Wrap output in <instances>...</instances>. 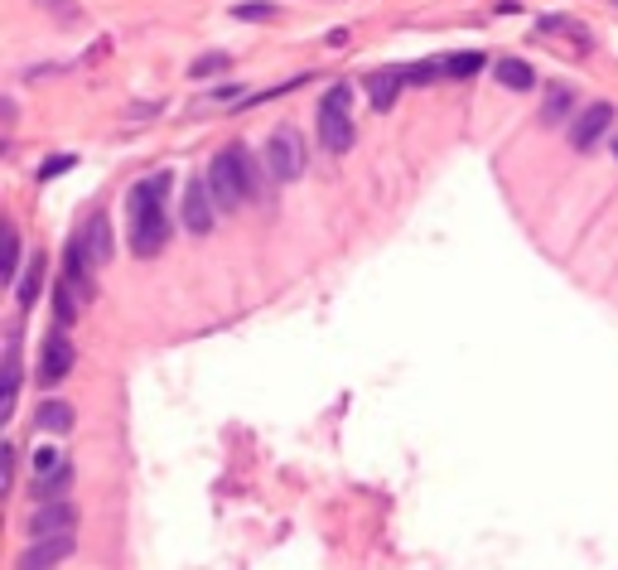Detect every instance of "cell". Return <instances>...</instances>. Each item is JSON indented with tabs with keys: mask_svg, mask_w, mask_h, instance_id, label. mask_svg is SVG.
<instances>
[{
	"mask_svg": "<svg viewBox=\"0 0 618 570\" xmlns=\"http://www.w3.org/2000/svg\"><path fill=\"white\" fill-rule=\"evenodd\" d=\"M34 426H39V431H49V435L73 431V406H69V402H44V406L34 411Z\"/></svg>",
	"mask_w": 618,
	"mask_h": 570,
	"instance_id": "obj_13",
	"label": "cell"
},
{
	"mask_svg": "<svg viewBox=\"0 0 618 570\" xmlns=\"http://www.w3.org/2000/svg\"><path fill=\"white\" fill-rule=\"evenodd\" d=\"M63 484H69V459H63L59 449H39L34 455V498L59 494Z\"/></svg>",
	"mask_w": 618,
	"mask_h": 570,
	"instance_id": "obj_10",
	"label": "cell"
},
{
	"mask_svg": "<svg viewBox=\"0 0 618 570\" xmlns=\"http://www.w3.org/2000/svg\"><path fill=\"white\" fill-rule=\"evenodd\" d=\"M77 527V508L69 498H44L39 508L30 512V537H63Z\"/></svg>",
	"mask_w": 618,
	"mask_h": 570,
	"instance_id": "obj_5",
	"label": "cell"
},
{
	"mask_svg": "<svg viewBox=\"0 0 618 570\" xmlns=\"http://www.w3.org/2000/svg\"><path fill=\"white\" fill-rule=\"evenodd\" d=\"M565 112H570V92L556 87V92H551V102H546V112H542V122L556 126V122H565Z\"/></svg>",
	"mask_w": 618,
	"mask_h": 570,
	"instance_id": "obj_17",
	"label": "cell"
},
{
	"mask_svg": "<svg viewBox=\"0 0 618 570\" xmlns=\"http://www.w3.org/2000/svg\"><path fill=\"white\" fill-rule=\"evenodd\" d=\"M69 165H73V155H54V160H49L44 169H39V179H54V175H63Z\"/></svg>",
	"mask_w": 618,
	"mask_h": 570,
	"instance_id": "obj_20",
	"label": "cell"
},
{
	"mask_svg": "<svg viewBox=\"0 0 618 570\" xmlns=\"http://www.w3.org/2000/svg\"><path fill=\"white\" fill-rule=\"evenodd\" d=\"M77 242H83V251H87V261L92 267H107V257H112V222L107 218H87V228L77 232Z\"/></svg>",
	"mask_w": 618,
	"mask_h": 570,
	"instance_id": "obj_11",
	"label": "cell"
},
{
	"mask_svg": "<svg viewBox=\"0 0 618 570\" xmlns=\"http://www.w3.org/2000/svg\"><path fill=\"white\" fill-rule=\"evenodd\" d=\"M353 87L348 83H334L320 97V141H324V151H334V155H344L348 145H353Z\"/></svg>",
	"mask_w": 618,
	"mask_h": 570,
	"instance_id": "obj_3",
	"label": "cell"
},
{
	"mask_svg": "<svg viewBox=\"0 0 618 570\" xmlns=\"http://www.w3.org/2000/svg\"><path fill=\"white\" fill-rule=\"evenodd\" d=\"M237 20H275V6H237Z\"/></svg>",
	"mask_w": 618,
	"mask_h": 570,
	"instance_id": "obj_19",
	"label": "cell"
},
{
	"mask_svg": "<svg viewBox=\"0 0 618 570\" xmlns=\"http://www.w3.org/2000/svg\"><path fill=\"white\" fill-rule=\"evenodd\" d=\"M406 87V73L401 69H383V73H373L367 77V97H373V107L377 112H387L391 102H397V92Z\"/></svg>",
	"mask_w": 618,
	"mask_h": 570,
	"instance_id": "obj_12",
	"label": "cell"
},
{
	"mask_svg": "<svg viewBox=\"0 0 618 570\" xmlns=\"http://www.w3.org/2000/svg\"><path fill=\"white\" fill-rule=\"evenodd\" d=\"M232 69V59L228 54H203V59H193V77H213V73H228Z\"/></svg>",
	"mask_w": 618,
	"mask_h": 570,
	"instance_id": "obj_18",
	"label": "cell"
},
{
	"mask_svg": "<svg viewBox=\"0 0 618 570\" xmlns=\"http://www.w3.org/2000/svg\"><path fill=\"white\" fill-rule=\"evenodd\" d=\"M440 69L450 73V77H469V73L483 69V59L479 54H450V59H440Z\"/></svg>",
	"mask_w": 618,
	"mask_h": 570,
	"instance_id": "obj_16",
	"label": "cell"
},
{
	"mask_svg": "<svg viewBox=\"0 0 618 570\" xmlns=\"http://www.w3.org/2000/svg\"><path fill=\"white\" fill-rule=\"evenodd\" d=\"M69 556H73V532H63V537H34V547L20 556V570H49V566L69 561Z\"/></svg>",
	"mask_w": 618,
	"mask_h": 570,
	"instance_id": "obj_9",
	"label": "cell"
},
{
	"mask_svg": "<svg viewBox=\"0 0 618 570\" xmlns=\"http://www.w3.org/2000/svg\"><path fill=\"white\" fill-rule=\"evenodd\" d=\"M165 189L169 175L160 169L155 179H140L126 198V218H130V251L136 257H155L169 242V218H165Z\"/></svg>",
	"mask_w": 618,
	"mask_h": 570,
	"instance_id": "obj_1",
	"label": "cell"
},
{
	"mask_svg": "<svg viewBox=\"0 0 618 570\" xmlns=\"http://www.w3.org/2000/svg\"><path fill=\"white\" fill-rule=\"evenodd\" d=\"M497 83L512 87V92H527V87L536 83V73H532L522 59H503V63H497Z\"/></svg>",
	"mask_w": 618,
	"mask_h": 570,
	"instance_id": "obj_14",
	"label": "cell"
},
{
	"mask_svg": "<svg viewBox=\"0 0 618 570\" xmlns=\"http://www.w3.org/2000/svg\"><path fill=\"white\" fill-rule=\"evenodd\" d=\"M609 122H614L609 102H589V107L575 112V122H570V145H575V151H589V145L609 131Z\"/></svg>",
	"mask_w": 618,
	"mask_h": 570,
	"instance_id": "obj_8",
	"label": "cell"
},
{
	"mask_svg": "<svg viewBox=\"0 0 618 570\" xmlns=\"http://www.w3.org/2000/svg\"><path fill=\"white\" fill-rule=\"evenodd\" d=\"M213 208H218V198L208 189V179H189V189H184V228L208 232L213 228Z\"/></svg>",
	"mask_w": 618,
	"mask_h": 570,
	"instance_id": "obj_7",
	"label": "cell"
},
{
	"mask_svg": "<svg viewBox=\"0 0 618 570\" xmlns=\"http://www.w3.org/2000/svg\"><path fill=\"white\" fill-rule=\"evenodd\" d=\"M39 286H44V257H34L30 267L20 271V286H15V296H20V304L30 310V304L39 300Z\"/></svg>",
	"mask_w": 618,
	"mask_h": 570,
	"instance_id": "obj_15",
	"label": "cell"
},
{
	"mask_svg": "<svg viewBox=\"0 0 618 570\" xmlns=\"http://www.w3.org/2000/svg\"><path fill=\"white\" fill-rule=\"evenodd\" d=\"M73 363H77V349L69 343V334H49L44 339V363H39V382H44V387H54V382H63L73 373Z\"/></svg>",
	"mask_w": 618,
	"mask_h": 570,
	"instance_id": "obj_6",
	"label": "cell"
},
{
	"mask_svg": "<svg viewBox=\"0 0 618 570\" xmlns=\"http://www.w3.org/2000/svg\"><path fill=\"white\" fill-rule=\"evenodd\" d=\"M614 155H618V141H614Z\"/></svg>",
	"mask_w": 618,
	"mask_h": 570,
	"instance_id": "obj_21",
	"label": "cell"
},
{
	"mask_svg": "<svg viewBox=\"0 0 618 570\" xmlns=\"http://www.w3.org/2000/svg\"><path fill=\"white\" fill-rule=\"evenodd\" d=\"M208 189H213L218 208H228V214L261 198V169L252 155H247V145H228V151L213 155V165H208Z\"/></svg>",
	"mask_w": 618,
	"mask_h": 570,
	"instance_id": "obj_2",
	"label": "cell"
},
{
	"mask_svg": "<svg viewBox=\"0 0 618 570\" xmlns=\"http://www.w3.org/2000/svg\"><path fill=\"white\" fill-rule=\"evenodd\" d=\"M266 169L281 184H291V179L305 175V141H300L295 126L271 131V141H266Z\"/></svg>",
	"mask_w": 618,
	"mask_h": 570,
	"instance_id": "obj_4",
	"label": "cell"
}]
</instances>
